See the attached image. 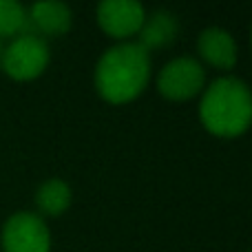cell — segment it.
<instances>
[{
    "label": "cell",
    "instance_id": "obj_1",
    "mask_svg": "<svg viewBox=\"0 0 252 252\" xmlns=\"http://www.w3.org/2000/svg\"><path fill=\"white\" fill-rule=\"evenodd\" d=\"M151 80V53L137 42H120L100 56L93 73L95 89L111 104L130 102Z\"/></svg>",
    "mask_w": 252,
    "mask_h": 252
},
{
    "label": "cell",
    "instance_id": "obj_2",
    "mask_svg": "<svg viewBox=\"0 0 252 252\" xmlns=\"http://www.w3.org/2000/svg\"><path fill=\"white\" fill-rule=\"evenodd\" d=\"M199 120L206 130L219 137H237L252 124V91L244 80L221 75L204 89Z\"/></svg>",
    "mask_w": 252,
    "mask_h": 252
},
{
    "label": "cell",
    "instance_id": "obj_3",
    "mask_svg": "<svg viewBox=\"0 0 252 252\" xmlns=\"http://www.w3.org/2000/svg\"><path fill=\"white\" fill-rule=\"evenodd\" d=\"M49 64V44L35 33H22L2 49L0 66L13 80H33Z\"/></svg>",
    "mask_w": 252,
    "mask_h": 252
},
{
    "label": "cell",
    "instance_id": "obj_4",
    "mask_svg": "<svg viewBox=\"0 0 252 252\" xmlns=\"http://www.w3.org/2000/svg\"><path fill=\"white\" fill-rule=\"evenodd\" d=\"M206 84V71L197 58L184 56L166 62L157 75V91L166 100H190L204 91Z\"/></svg>",
    "mask_w": 252,
    "mask_h": 252
},
{
    "label": "cell",
    "instance_id": "obj_5",
    "mask_svg": "<svg viewBox=\"0 0 252 252\" xmlns=\"http://www.w3.org/2000/svg\"><path fill=\"white\" fill-rule=\"evenodd\" d=\"M2 250L4 252H49L51 235L44 219L35 213L11 215L2 226Z\"/></svg>",
    "mask_w": 252,
    "mask_h": 252
},
{
    "label": "cell",
    "instance_id": "obj_6",
    "mask_svg": "<svg viewBox=\"0 0 252 252\" xmlns=\"http://www.w3.org/2000/svg\"><path fill=\"white\" fill-rule=\"evenodd\" d=\"M97 25L111 38L126 40L139 33L146 18V9L137 0H104L95 9Z\"/></svg>",
    "mask_w": 252,
    "mask_h": 252
},
{
    "label": "cell",
    "instance_id": "obj_7",
    "mask_svg": "<svg viewBox=\"0 0 252 252\" xmlns=\"http://www.w3.org/2000/svg\"><path fill=\"white\" fill-rule=\"evenodd\" d=\"M197 51L215 69L228 71L237 64V42L223 27H208L201 31L197 38Z\"/></svg>",
    "mask_w": 252,
    "mask_h": 252
},
{
    "label": "cell",
    "instance_id": "obj_8",
    "mask_svg": "<svg viewBox=\"0 0 252 252\" xmlns=\"http://www.w3.org/2000/svg\"><path fill=\"white\" fill-rule=\"evenodd\" d=\"M27 16H29V27H33L31 33L40 35V38L42 35H51V38L64 35L73 22L69 4L60 2V0H42V2L31 4Z\"/></svg>",
    "mask_w": 252,
    "mask_h": 252
},
{
    "label": "cell",
    "instance_id": "obj_9",
    "mask_svg": "<svg viewBox=\"0 0 252 252\" xmlns=\"http://www.w3.org/2000/svg\"><path fill=\"white\" fill-rule=\"evenodd\" d=\"M179 31V20L173 11L168 9H155V11L146 13L144 25L139 29V42L148 53L153 49H161L166 44H170L177 38Z\"/></svg>",
    "mask_w": 252,
    "mask_h": 252
},
{
    "label": "cell",
    "instance_id": "obj_10",
    "mask_svg": "<svg viewBox=\"0 0 252 252\" xmlns=\"http://www.w3.org/2000/svg\"><path fill=\"white\" fill-rule=\"evenodd\" d=\"M71 199H73L71 186L58 177L42 182L35 190V206H38L40 213L49 215V217H58V215L66 213V208L71 206Z\"/></svg>",
    "mask_w": 252,
    "mask_h": 252
},
{
    "label": "cell",
    "instance_id": "obj_11",
    "mask_svg": "<svg viewBox=\"0 0 252 252\" xmlns=\"http://www.w3.org/2000/svg\"><path fill=\"white\" fill-rule=\"evenodd\" d=\"M29 33L27 9L16 0H0V40Z\"/></svg>",
    "mask_w": 252,
    "mask_h": 252
},
{
    "label": "cell",
    "instance_id": "obj_12",
    "mask_svg": "<svg viewBox=\"0 0 252 252\" xmlns=\"http://www.w3.org/2000/svg\"><path fill=\"white\" fill-rule=\"evenodd\" d=\"M2 49L4 47H2V42H0V62H2Z\"/></svg>",
    "mask_w": 252,
    "mask_h": 252
},
{
    "label": "cell",
    "instance_id": "obj_13",
    "mask_svg": "<svg viewBox=\"0 0 252 252\" xmlns=\"http://www.w3.org/2000/svg\"><path fill=\"white\" fill-rule=\"evenodd\" d=\"M250 40H252V29H250Z\"/></svg>",
    "mask_w": 252,
    "mask_h": 252
}]
</instances>
